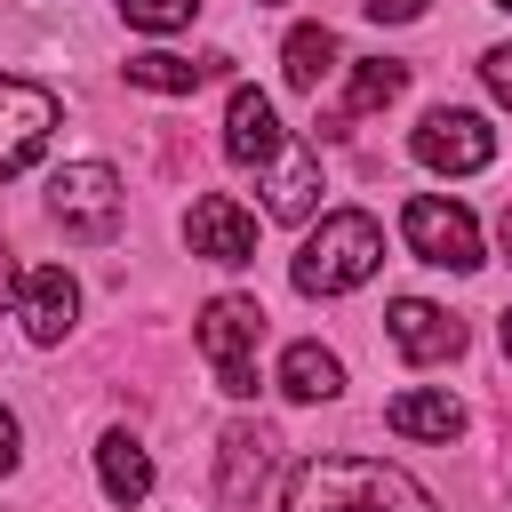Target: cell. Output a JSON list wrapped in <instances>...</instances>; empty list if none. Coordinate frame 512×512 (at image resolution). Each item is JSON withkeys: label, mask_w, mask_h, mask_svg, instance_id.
I'll return each mask as SVG.
<instances>
[{"label": "cell", "mask_w": 512, "mask_h": 512, "mask_svg": "<svg viewBox=\"0 0 512 512\" xmlns=\"http://www.w3.org/2000/svg\"><path fill=\"white\" fill-rule=\"evenodd\" d=\"M280 512H432V496L384 456H304Z\"/></svg>", "instance_id": "cell-1"}, {"label": "cell", "mask_w": 512, "mask_h": 512, "mask_svg": "<svg viewBox=\"0 0 512 512\" xmlns=\"http://www.w3.org/2000/svg\"><path fill=\"white\" fill-rule=\"evenodd\" d=\"M376 264H384V232H376V216H360V208H328V216L304 232L288 280H296V296H344V288H360Z\"/></svg>", "instance_id": "cell-2"}, {"label": "cell", "mask_w": 512, "mask_h": 512, "mask_svg": "<svg viewBox=\"0 0 512 512\" xmlns=\"http://www.w3.org/2000/svg\"><path fill=\"white\" fill-rule=\"evenodd\" d=\"M256 344H264V304L256 296H208L200 304V352L216 368V392L256 400Z\"/></svg>", "instance_id": "cell-3"}, {"label": "cell", "mask_w": 512, "mask_h": 512, "mask_svg": "<svg viewBox=\"0 0 512 512\" xmlns=\"http://www.w3.org/2000/svg\"><path fill=\"white\" fill-rule=\"evenodd\" d=\"M120 208H128V192H120V176H112L104 160H72V168L48 176V216H56L64 240H80V248H104V240L120 232Z\"/></svg>", "instance_id": "cell-4"}, {"label": "cell", "mask_w": 512, "mask_h": 512, "mask_svg": "<svg viewBox=\"0 0 512 512\" xmlns=\"http://www.w3.org/2000/svg\"><path fill=\"white\" fill-rule=\"evenodd\" d=\"M408 152H416L424 168H440V176H480V168L496 160V128H488L480 112H464V104H440V112L416 120Z\"/></svg>", "instance_id": "cell-5"}, {"label": "cell", "mask_w": 512, "mask_h": 512, "mask_svg": "<svg viewBox=\"0 0 512 512\" xmlns=\"http://www.w3.org/2000/svg\"><path fill=\"white\" fill-rule=\"evenodd\" d=\"M400 232H408V248H416L424 264H440V272H472V264H480V224H472V208H456V200H440V192H416V200L400 208Z\"/></svg>", "instance_id": "cell-6"}, {"label": "cell", "mask_w": 512, "mask_h": 512, "mask_svg": "<svg viewBox=\"0 0 512 512\" xmlns=\"http://www.w3.org/2000/svg\"><path fill=\"white\" fill-rule=\"evenodd\" d=\"M48 136H56V96H48L40 80L0 72V184L24 176V168L48 152Z\"/></svg>", "instance_id": "cell-7"}, {"label": "cell", "mask_w": 512, "mask_h": 512, "mask_svg": "<svg viewBox=\"0 0 512 512\" xmlns=\"http://www.w3.org/2000/svg\"><path fill=\"white\" fill-rule=\"evenodd\" d=\"M272 464H280L272 424H232V432L216 440V504H224V512H256Z\"/></svg>", "instance_id": "cell-8"}, {"label": "cell", "mask_w": 512, "mask_h": 512, "mask_svg": "<svg viewBox=\"0 0 512 512\" xmlns=\"http://www.w3.org/2000/svg\"><path fill=\"white\" fill-rule=\"evenodd\" d=\"M384 336H392V352H400L408 368H440V360L464 352V320L440 312V304H424V296H400V304L384 312Z\"/></svg>", "instance_id": "cell-9"}, {"label": "cell", "mask_w": 512, "mask_h": 512, "mask_svg": "<svg viewBox=\"0 0 512 512\" xmlns=\"http://www.w3.org/2000/svg\"><path fill=\"white\" fill-rule=\"evenodd\" d=\"M184 240H192V256H208V264H248V256H256V216H248L232 192H200L192 216H184Z\"/></svg>", "instance_id": "cell-10"}, {"label": "cell", "mask_w": 512, "mask_h": 512, "mask_svg": "<svg viewBox=\"0 0 512 512\" xmlns=\"http://www.w3.org/2000/svg\"><path fill=\"white\" fill-rule=\"evenodd\" d=\"M16 312H24V336H32V344H64L72 320H80V280H72L64 264H32V272L16 280Z\"/></svg>", "instance_id": "cell-11"}, {"label": "cell", "mask_w": 512, "mask_h": 512, "mask_svg": "<svg viewBox=\"0 0 512 512\" xmlns=\"http://www.w3.org/2000/svg\"><path fill=\"white\" fill-rule=\"evenodd\" d=\"M280 144H288V128H280L272 96H264V88H232V104H224V160H240V168H272Z\"/></svg>", "instance_id": "cell-12"}, {"label": "cell", "mask_w": 512, "mask_h": 512, "mask_svg": "<svg viewBox=\"0 0 512 512\" xmlns=\"http://www.w3.org/2000/svg\"><path fill=\"white\" fill-rule=\"evenodd\" d=\"M312 208H320V152H312L304 136H288V144L272 152V168H264V216L304 224Z\"/></svg>", "instance_id": "cell-13"}, {"label": "cell", "mask_w": 512, "mask_h": 512, "mask_svg": "<svg viewBox=\"0 0 512 512\" xmlns=\"http://www.w3.org/2000/svg\"><path fill=\"white\" fill-rule=\"evenodd\" d=\"M96 480H104V496H112L120 512H136V504L152 496V456H144V440H136L128 424H112V432L96 440Z\"/></svg>", "instance_id": "cell-14"}, {"label": "cell", "mask_w": 512, "mask_h": 512, "mask_svg": "<svg viewBox=\"0 0 512 512\" xmlns=\"http://www.w3.org/2000/svg\"><path fill=\"white\" fill-rule=\"evenodd\" d=\"M232 72V56H168V48H144V56H128V80L136 88H152V96H192V88H208V80H224Z\"/></svg>", "instance_id": "cell-15"}, {"label": "cell", "mask_w": 512, "mask_h": 512, "mask_svg": "<svg viewBox=\"0 0 512 512\" xmlns=\"http://www.w3.org/2000/svg\"><path fill=\"white\" fill-rule=\"evenodd\" d=\"M384 424H392L400 440H456V432H464V400L416 384V392H400V400L384 408Z\"/></svg>", "instance_id": "cell-16"}, {"label": "cell", "mask_w": 512, "mask_h": 512, "mask_svg": "<svg viewBox=\"0 0 512 512\" xmlns=\"http://www.w3.org/2000/svg\"><path fill=\"white\" fill-rule=\"evenodd\" d=\"M280 392H288V400H336V392H344V360L304 336V344L280 352Z\"/></svg>", "instance_id": "cell-17"}, {"label": "cell", "mask_w": 512, "mask_h": 512, "mask_svg": "<svg viewBox=\"0 0 512 512\" xmlns=\"http://www.w3.org/2000/svg\"><path fill=\"white\" fill-rule=\"evenodd\" d=\"M280 72H288L296 96H320V80L336 72V32H328V24H296V32L280 40Z\"/></svg>", "instance_id": "cell-18"}, {"label": "cell", "mask_w": 512, "mask_h": 512, "mask_svg": "<svg viewBox=\"0 0 512 512\" xmlns=\"http://www.w3.org/2000/svg\"><path fill=\"white\" fill-rule=\"evenodd\" d=\"M400 88H408V64H400V56H360V64H352V88H344V120L384 112Z\"/></svg>", "instance_id": "cell-19"}, {"label": "cell", "mask_w": 512, "mask_h": 512, "mask_svg": "<svg viewBox=\"0 0 512 512\" xmlns=\"http://www.w3.org/2000/svg\"><path fill=\"white\" fill-rule=\"evenodd\" d=\"M120 16H128L136 32H184V24L200 16V0H120Z\"/></svg>", "instance_id": "cell-20"}, {"label": "cell", "mask_w": 512, "mask_h": 512, "mask_svg": "<svg viewBox=\"0 0 512 512\" xmlns=\"http://www.w3.org/2000/svg\"><path fill=\"white\" fill-rule=\"evenodd\" d=\"M480 80H488L496 104H512V48H488V56H480Z\"/></svg>", "instance_id": "cell-21"}, {"label": "cell", "mask_w": 512, "mask_h": 512, "mask_svg": "<svg viewBox=\"0 0 512 512\" xmlns=\"http://www.w3.org/2000/svg\"><path fill=\"white\" fill-rule=\"evenodd\" d=\"M24 464V424H16V408H0V480Z\"/></svg>", "instance_id": "cell-22"}, {"label": "cell", "mask_w": 512, "mask_h": 512, "mask_svg": "<svg viewBox=\"0 0 512 512\" xmlns=\"http://www.w3.org/2000/svg\"><path fill=\"white\" fill-rule=\"evenodd\" d=\"M360 8H368L376 24H416V16H424V0H360Z\"/></svg>", "instance_id": "cell-23"}, {"label": "cell", "mask_w": 512, "mask_h": 512, "mask_svg": "<svg viewBox=\"0 0 512 512\" xmlns=\"http://www.w3.org/2000/svg\"><path fill=\"white\" fill-rule=\"evenodd\" d=\"M16 296V264H8V240H0V304Z\"/></svg>", "instance_id": "cell-24"}, {"label": "cell", "mask_w": 512, "mask_h": 512, "mask_svg": "<svg viewBox=\"0 0 512 512\" xmlns=\"http://www.w3.org/2000/svg\"><path fill=\"white\" fill-rule=\"evenodd\" d=\"M496 248H504V256H512V208H504V216H496Z\"/></svg>", "instance_id": "cell-25"}, {"label": "cell", "mask_w": 512, "mask_h": 512, "mask_svg": "<svg viewBox=\"0 0 512 512\" xmlns=\"http://www.w3.org/2000/svg\"><path fill=\"white\" fill-rule=\"evenodd\" d=\"M496 344H504V352H512V312H504V320H496Z\"/></svg>", "instance_id": "cell-26"}, {"label": "cell", "mask_w": 512, "mask_h": 512, "mask_svg": "<svg viewBox=\"0 0 512 512\" xmlns=\"http://www.w3.org/2000/svg\"><path fill=\"white\" fill-rule=\"evenodd\" d=\"M496 8H512V0H496Z\"/></svg>", "instance_id": "cell-27"}]
</instances>
